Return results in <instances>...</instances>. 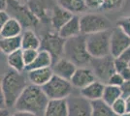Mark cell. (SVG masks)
Wrapping results in <instances>:
<instances>
[{
	"label": "cell",
	"mask_w": 130,
	"mask_h": 116,
	"mask_svg": "<svg viewBox=\"0 0 130 116\" xmlns=\"http://www.w3.org/2000/svg\"><path fill=\"white\" fill-rule=\"evenodd\" d=\"M49 101L42 87L28 84L17 101L15 109L16 111H24L37 116H43Z\"/></svg>",
	"instance_id": "1"
},
{
	"label": "cell",
	"mask_w": 130,
	"mask_h": 116,
	"mask_svg": "<svg viewBox=\"0 0 130 116\" xmlns=\"http://www.w3.org/2000/svg\"><path fill=\"white\" fill-rule=\"evenodd\" d=\"M28 85L26 77L22 73L9 70L1 80V101L6 107H15L17 101Z\"/></svg>",
	"instance_id": "2"
},
{
	"label": "cell",
	"mask_w": 130,
	"mask_h": 116,
	"mask_svg": "<svg viewBox=\"0 0 130 116\" xmlns=\"http://www.w3.org/2000/svg\"><path fill=\"white\" fill-rule=\"evenodd\" d=\"M63 57L73 62L78 68L90 64L92 57L87 50V36L81 34L66 40Z\"/></svg>",
	"instance_id": "3"
},
{
	"label": "cell",
	"mask_w": 130,
	"mask_h": 116,
	"mask_svg": "<svg viewBox=\"0 0 130 116\" xmlns=\"http://www.w3.org/2000/svg\"><path fill=\"white\" fill-rule=\"evenodd\" d=\"M111 29L86 35L87 50L92 58H101L111 55Z\"/></svg>",
	"instance_id": "4"
},
{
	"label": "cell",
	"mask_w": 130,
	"mask_h": 116,
	"mask_svg": "<svg viewBox=\"0 0 130 116\" xmlns=\"http://www.w3.org/2000/svg\"><path fill=\"white\" fill-rule=\"evenodd\" d=\"M73 88L74 87L70 80L64 79L55 75L52 77L49 82L42 87L49 100L67 99L72 95Z\"/></svg>",
	"instance_id": "5"
},
{
	"label": "cell",
	"mask_w": 130,
	"mask_h": 116,
	"mask_svg": "<svg viewBox=\"0 0 130 116\" xmlns=\"http://www.w3.org/2000/svg\"><path fill=\"white\" fill-rule=\"evenodd\" d=\"M80 23L81 32L84 35H90L111 29L110 20L100 14H84L80 16Z\"/></svg>",
	"instance_id": "6"
},
{
	"label": "cell",
	"mask_w": 130,
	"mask_h": 116,
	"mask_svg": "<svg viewBox=\"0 0 130 116\" xmlns=\"http://www.w3.org/2000/svg\"><path fill=\"white\" fill-rule=\"evenodd\" d=\"M5 10L9 13L11 17H14L21 22L22 26H35L39 21L28 6L26 7L24 3L18 2L16 0H7Z\"/></svg>",
	"instance_id": "7"
},
{
	"label": "cell",
	"mask_w": 130,
	"mask_h": 116,
	"mask_svg": "<svg viewBox=\"0 0 130 116\" xmlns=\"http://www.w3.org/2000/svg\"><path fill=\"white\" fill-rule=\"evenodd\" d=\"M91 70L95 74L97 80L107 84L110 77L116 72L115 57L112 55L105 56L101 58H92L90 61Z\"/></svg>",
	"instance_id": "8"
},
{
	"label": "cell",
	"mask_w": 130,
	"mask_h": 116,
	"mask_svg": "<svg viewBox=\"0 0 130 116\" xmlns=\"http://www.w3.org/2000/svg\"><path fill=\"white\" fill-rule=\"evenodd\" d=\"M66 40L62 39L56 31L48 32L41 40V49L49 51L55 61L63 57L64 54V45Z\"/></svg>",
	"instance_id": "9"
},
{
	"label": "cell",
	"mask_w": 130,
	"mask_h": 116,
	"mask_svg": "<svg viewBox=\"0 0 130 116\" xmlns=\"http://www.w3.org/2000/svg\"><path fill=\"white\" fill-rule=\"evenodd\" d=\"M68 116H92L91 102L83 96H72L67 98Z\"/></svg>",
	"instance_id": "10"
},
{
	"label": "cell",
	"mask_w": 130,
	"mask_h": 116,
	"mask_svg": "<svg viewBox=\"0 0 130 116\" xmlns=\"http://www.w3.org/2000/svg\"><path fill=\"white\" fill-rule=\"evenodd\" d=\"M130 48V38L119 27L112 29L111 35V55L117 58L125 50Z\"/></svg>",
	"instance_id": "11"
},
{
	"label": "cell",
	"mask_w": 130,
	"mask_h": 116,
	"mask_svg": "<svg viewBox=\"0 0 130 116\" xmlns=\"http://www.w3.org/2000/svg\"><path fill=\"white\" fill-rule=\"evenodd\" d=\"M95 80H97V78L91 69L87 67H80L77 69L74 76L71 78L70 82L72 83L73 87L81 90Z\"/></svg>",
	"instance_id": "12"
},
{
	"label": "cell",
	"mask_w": 130,
	"mask_h": 116,
	"mask_svg": "<svg viewBox=\"0 0 130 116\" xmlns=\"http://www.w3.org/2000/svg\"><path fill=\"white\" fill-rule=\"evenodd\" d=\"M52 69L55 76H58L67 80H71V78L74 76L78 67L73 62L68 60L67 58L62 57L54 62L52 66Z\"/></svg>",
	"instance_id": "13"
},
{
	"label": "cell",
	"mask_w": 130,
	"mask_h": 116,
	"mask_svg": "<svg viewBox=\"0 0 130 116\" xmlns=\"http://www.w3.org/2000/svg\"><path fill=\"white\" fill-rule=\"evenodd\" d=\"M26 73L27 79L30 81V84L36 85L39 87H43L54 76L52 67L43 68V69H35L31 71H27Z\"/></svg>",
	"instance_id": "14"
},
{
	"label": "cell",
	"mask_w": 130,
	"mask_h": 116,
	"mask_svg": "<svg viewBox=\"0 0 130 116\" xmlns=\"http://www.w3.org/2000/svg\"><path fill=\"white\" fill-rule=\"evenodd\" d=\"M57 33L64 40H68L78 35H81V23H80V16L74 15L69 21H67L62 27L58 30Z\"/></svg>",
	"instance_id": "15"
},
{
	"label": "cell",
	"mask_w": 130,
	"mask_h": 116,
	"mask_svg": "<svg viewBox=\"0 0 130 116\" xmlns=\"http://www.w3.org/2000/svg\"><path fill=\"white\" fill-rule=\"evenodd\" d=\"M73 16L74 15L72 13L66 11L58 5L54 6L52 16H51V23H52V26H53L54 31L58 32L60 28L62 27L67 21H69L73 17Z\"/></svg>",
	"instance_id": "16"
},
{
	"label": "cell",
	"mask_w": 130,
	"mask_h": 116,
	"mask_svg": "<svg viewBox=\"0 0 130 116\" xmlns=\"http://www.w3.org/2000/svg\"><path fill=\"white\" fill-rule=\"evenodd\" d=\"M105 85L106 84H104L103 82H101L99 80H95L90 84H88L87 86H86L85 88L81 89L80 94L90 102L101 100L103 97Z\"/></svg>",
	"instance_id": "17"
},
{
	"label": "cell",
	"mask_w": 130,
	"mask_h": 116,
	"mask_svg": "<svg viewBox=\"0 0 130 116\" xmlns=\"http://www.w3.org/2000/svg\"><path fill=\"white\" fill-rule=\"evenodd\" d=\"M43 116H68L67 99L50 100Z\"/></svg>",
	"instance_id": "18"
},
{
	"label": "cell",
	"mask_w": 130,
	"mask_h": 116,
	"mask_svg": "<svg viewBox=\"0 0 130 116\" xmlns=\"http://www.w3.org/2000/svg\"><path fill=\"white\" fill-rule=\"evenodd\" d=\"M57 5L73 15L79 16L88 9L86 0H55Z\"/></svg>",
	"instance_id": "19"
},
{
	"label": "cell",
	"mask_w": 130,
	"mask_h": 116,
	"mask_svg": "<svg viewBox=\"0 0 130 116\" xmlns=\"http://www.w3.org/2000/svg\"><path fill=\"white\" fill-rule=\"evenodd\" d=\"M28 7L33 14L37 17L39 20H44V19L48 18V16L51 19V15H49L48 10L53 12L54 9L50 10L49 4H47L46 0H29Z\"/></svg>",
	"instance_id": "20"
},
{
	"label": "cell",
	"mask_w": 130,
	"mask_h": 116,
	"mask_svg": "<svg viewBox=\"0 0 130 116\" xmlns=\"http://www.w3.org/2000/svg\"><path fill=\"white\" fill-rule=\"evenodd\" d=\"M54 64V58L49 51L44 50H40L38 52V55L36 57L35 61L31 65L27 66L25 68V72L31 71L35 69H43V68H50Z\"/></svg>",
	"instance_id": "21"
},
{
	"label": "cell",
	"mask_w": 130,
	"mask_h": 116,
	"mask_svg": "<svg viewBox=\"0 0 130 116\" xmlns=\"http://www.w3.org/2000/svg\"><path fill=\"white\" fill-rule=\"evenodd\" d=\"M41 49V40L36 35V33L27 29L22 34V50H40Z\"/></svg>",
	"instance_id": "22"
},
{
	"label": "cell",
	"mask_w": 130,
	"mask_h": 116,
	"mask_svg": "<svg viewBox=\"0 0 130 116\" xmlns=\"http://www.w3.org/2000/svg\"><path fill=\"white\" fill-rule=\"evenodd\" d=\"M22 31V25L18 19L11 17L10 20L0 27V36L1 38H11L21 36Z\"/></svg>",
	"instance_id": "23"
},
{
	"label": "cell",
	"mask_w": 130,
	"mask_h": 116,
	"mask_svg": "<svg viewBox=\"0 0 130 116\" xmlns=\"http://www.w3.org/2000/svg\"><path fill=\"white\" fill-rule=\"evenodd\" d=\"M0 50L6 55H9L17 50H22V35L11 38H1Z\"/></svg>",
	"instance_id": "24"
},
{
	"label": "cell",
	"mask_w": 130,
	"mask_h": 116,
	"mask_svg": "<svg viewBox=\"0 0 130 116\" xmlns=\"http://www.w3.org/2000/svg\"><path fill=\"white\" fill-rule=\"evenodd\" d=\"M7 63L12 70H14L16 72L22 73L23 71H25L26 65L23 60L22 50H17L11 54L7 55Z\"/></svg>",
	"instance_id": "25"
},
{
	"label": "cell",
	"mask_w": 130,
	"mask_h": 116,
	"mask_svg": "<svg viewBox=\"0 0 130 116\" xmlns=\"http://www.w3.org/2000/svg\"><path fill=\"white\" fill-rule=\"evenodd\" d=\"M92 116H117L112 109V106L106 104L103 100L91 102Z\"/></svg>",
	"instance_id": "26"
},
{
	"label": "cell",
	"mask_w": 130,
	"mask_h": 116,
	"mask_svg": "<svg viewBox=\"0 0 130 116\" xmlns=\"http://www.w3.org/2000/svg\"><path fill=\"white\" fill-rule=\"evenodd\" d=\"M121 97H122L121 87L113 86V85H109V84L105 85L102 100L106 104H108L109 105H112L117 100H119Z\"/></svg>",
	"instance_id": "27"
},
{
	"label": "cell",
	"mask_w": 130,
	"mask_h": 116,
	"mask_svg": "<svg viewBox=\"0 0 130 116\" xmlns=\"http://www.w3.org/2000/svg\"><path fill=\"white\" fill-rule=\"evenodd\" d=\"M125 0H101L99 10L102 11H115L121 8Z\"/></svg>",
	"instance_id": "28"
},
{
	"label": "cell",
	"mask_w": 130,
	"mask_h": 116,
	"mask_svg": "<svg viewBox=\"0 0 130 116\" xmlns=\"http://www.w3.org/2000/svg\"><path fill=\"white\" fill-rule=\"evenodd\" d=\"M112 106V109L115 112V114L117 116H124L127 112H126V105H125V100L124 98H119L117 100Z\"/></svg>",
	"instance_id": "29"
},
{
	"label": "cell",
	"mask_w": 130,
	"mask_h": 116,
	"mask_svg": "<svg viewBox=\"0 0 130 116\" xmlns=\"http://www.w3.org/2000/svg\"><path fill=\"white\" fill-rule=\"evenodd\" d=\"M39 50H22V56H23V60L25 65L29 66L31 65L33 62L35 61L36 57L38 55Z\"/></svg>",
	"instance_id": "30"
},
{
	"label": "cell",
	"mask_w": 130,
	"mask_h": 116,
	"mask_svg": "<svg viewBox=\"0 0 130 116\" xmlns=\"http://www.w3.org/2000/svg\"><path fill=\"white\" fill-rule=\"evenodd\" d=\"M117 26L119 27L130 38V17H124L119 18Z\"/></svg>",
	"instance_id": "31"
},
{
	"label": "cell",
	"mask_w": 130,
	"mask_h": 116,
	"mask_svg": "<svg viewBox=\"0 0 130 116\" xmlns=\"http://www.w3.org/2000/svg\"><path fill=\"white\" fill-rule=\"evenodd\" d=\"M124 82L125 80L123 79V77H121V75L119 73H115L114 75L110 77V79L108 80L107 84L113 85V86H118V87H121Z\"/></svg>",
	"instance_id": "32"
},
{
	"label": "cell",
	"mask_w": 130,
	"mask_h": 116,
	"mask_svg": "<svg viewBox=\"0 0 130 116\" xmlns=\"http://www.w3.org/2000/svg\"><path fill=\"white\" fill-rule=\"evenodd\" d=\"M127 67H129V65L127 63L119 60V58H115V68H116V72L117 73H121Z\"/></svg>",
	"instance_id": "33"
},
{
	"label": "cell",
	"mask_w": 130,
	"mask_h": 116,
	"mask_svg": "<svg viewBox=\"0 0 130 116\" xmlns=\"http://www.w3.org/2000/svg\"><path fill=\"white\" fill-rule=\"evenodd\" d=\"M11 16L9 15V13L6 10H1L0 12V27H2L4 24H6L7 22L10 20Z\"/></svg>",
	"instance_id": "34"
},
{
	"label": "cell",
	"mask_w": 130,
	"mask_h": 116,
	"mask_svg": "<svg viewBox=\"0 0 130 116\" xmlns=\"http://www.w3.org/2000/svg\"><path fill=\"white\" fill-rule=\"evenodd\" d=\"M117 58H119V60L123 61L125 63H127L128 65H129L130 63V48H128L127 50H125L119 57H117Z\"/></svg>",
	"instance_id": "35"
},
{
	"label": "cell",
	"mask_w": 130,
	"mask_h": 116,
	"mask_svg": "<svg viewBox=\"0 0 130 116\" xmlns=\"http://www.w3.org/2000/svg\"><path fill=\"white\" fill-rule=\"evenodd\" d=\"M101 0H86V3L88 9H93V10H99V5H100Z\"/></svg>",
	"instance_id": "36"
},
{
	"label": "cell",
	"mask_w": 130,
	"mask_h": 116,
	"mask_svg": "<svg viewBox=\"0 0 130 116\" xmlns=\"http://www.w3.org/2000/svg\"><path fill=\"white\" fill-rule=\"evenodd\" d=\"M121 91H122V98H126L130 96V80L125 81L123 85L121 86Z\"/></svg>",
	"instance_id": "37"
},
{
	"label": "cell",
	"mask_w": 130,
	"mask_h": 116,
	"mask_svg": "<svg viewBox=\"0 0 130 116\" xmlns=\"http://www.w3.org/2000/svg\"><path fill=\"white\" fill-rule=\"evenodd\" d=\"M121 75V77H123L125 81H128L130 80V67H127L126 69H124L121 73H119Z\"/></svg>",
	"instance_id": "38"
},
{
	"label": "cell",
	"mask_w": 130,
	"mask_h": 116,
	"mask_svg": "<svg viewBox=\"0 0 130 116\" xmlns=\"http://www.w3.org/2000/svg\"><path fill=\"white\" fill-rule=\"evenodd\" d=\"M10 116H37L32 113H29V112H24V111H16L15 113L11 114Z\"/></svg>",
	"instance_id": "39"
},
{
	"label": "cell",
	"mask_w": 130,
	"mask_h": 116,
	"mask_svg": "<svg viewBox=\"0 0 130 116\" xmlns=\"http://www.w3.org/2000/svg\"><path fill=\"white\" fill-rule=\"evenodd\" d=\"M124 100H125V105H126V112L128 113V112H130V96L124 98Z\"/></svg>",
	"instance_id": "40"
},
{
	"label": "cell",
	"mask_w": 130,
	"mask_h": 116,
	"mask_svg": "<svg viewBox=\"0 0 130 116\" xmlns=\"http://www.w3.org/2000/svg\"><path fill=\"white\" fill-rule=\"evenodd\" d=\"M0 116H10L8 109H7V108H1V111H0Z\"/></svg>",
	"instance_id": "41"
},
{
	"label": "cell",
	"mask_w": 130,
	"mask_h": 116,
	"mask_svg": "<svg viewBox=\"0 0 130 116\" xmlns=\"http://www.w3.org/2000/svg\"><path fill=\"white\" fill-rule=\"evenodd\" d=\"M18 2H21V3H25V2H28L29 0H16Z\"/></svg>",
	"instance_id": "42"
},
{
	"label": "cell",
	"mask_w": 130,
	"mask_h": 116,
	"mask_svg": "<svg viewBox=\"0 0 130 116\" xmlns=\"http://www.w3.org/2000/svg\"><path fill=\"white\" fill-rule=\"evenodd\" d=\"M124 116H130V112H128V113H126Z\"/></svg>",
	"instance_id": "43"
},
{
	"label": "cell",
	"mask_w": 130,
	"mask_h": 116,
	"mask_svg": "<svg viewBox=\"0 0 130 116\" xmlns=\"http://www.w3.org/2000/svg\"><path fill=\"white\" fill-rule=\"evenodd\" d=\"M129 67H130V63H129Z\"/></svg>",
	"instance_id": "44"
}]
</instances>
